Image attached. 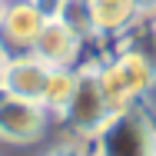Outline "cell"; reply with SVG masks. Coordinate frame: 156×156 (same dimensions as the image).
I'll list each match as a JSON object with an SVG mask.
<instances>
[{
  "label": "cell",
  "mask_w": 156,
  "mask_h": 156,
  "mask_svg": "<svg viewBox=\"0 0 156 156\" xmlns=\"http://www.w3.org/2000/svg\"><path fill=\"white\" fill-rule=\"evenodd\" d=\"M113 116L106 96L96 83L93 63H80L76 66V90L70 106L63 110V116L57 120V129L73 136V140H83V143H93V136L106 126V120Z\"/></svg>",
  "instance_id": "7a4b0ae2"
},
{
  "label": "cell",
  "mask_w": 156,
  "mask_h": 156,
  "mask_svg": "<svg viewBox=\"0 0 156 156\" xmlns=\"http://www.w3.org/2000/svg\"><path fill=\"white\" fill-rule=\"evenodd\" d=\"M93 156H156V123L143 106L113 113L93 136Z\"/></svg>",
  "instance_id": "3957f363"
},
{
  "label": "cell",
  "mask_w": 156,
  "mask_h": 156,
  "mask_svg": "<svg viewBox=\"0 0 156 156\" xmlns=\"http://www.w3.org/2000/svg\"><path fill=\"white\" fill-rule=\"evenodd\" d=\"M73 90H76V66H50L47 83H43V93H40V106L53 120H60L63 110L73 100Z\"/></svg>",
  "instance_id": "9c48e42d"
},
{
  "label": "cell",
  "mask_w": 156,
  "mask_h": 156,
  "mask_svg": "<svg viewBox=\"0 0 156 156\" xmlns=\"http://www.w3.org/2000/svg\"><path fill=\"white\" fill-rule=\"evenodd\" d=\"M150 116H153V123H156V80H153V87L146 90V96H143V103H140Z\"/></svg>",
  "instance_id": "5bb4252c"
},
{
  "label": "cell",
  "mask_w": 156,
  "mask_h": 156,
  "mask_svg": "<svg viewBox=\"0 0 156 156\" xmlns=\"http://www.w3.org/2000/svg\"><path fill=\"white\" fill-rule=\"evenodd\" d=\"M50 17L33 0H7L0 13V47L3 53H30Z\"/></svg>",
  "instance_id": "5b68a950"
},
{
  "label": "cell",
  "mask_w": 156,
  "mask_h": 156,
  "mask_svg": "<svg viewBox=\"0 0 156 156\" xmlns=\"http://www.w3.org/2000/svg\"><path fill=\"white\" fill-rule=\"evenodd\" d=\"M87 63H93L96 83H100L113 113L140 106L146 90L156 80V60L150 57V50L140 40H129V37L116 40V47L96 53Z\"/></svg>",
  "instance_id": "6da1fadb"
},
{
  "label": "cell",
  "mask_w": 156,
  "mask_h": 156,
  "mask_svg": "<svg viewBox=\"0 0 156 156\" xmlns=\"http://www.w3.org/2000/svg\"><path fill=\"white\" fill-rule=\"evenodd\" d=\"M0 156H10V150H3V146H0Z\"/></svg>",
  "instance_id": "2e32d148"
},
{
  "label": "cell",
  "mask_w": 156,
  "mask_h": 156,
  "mask_svg": "<svg viewBox=\"0 0 156 156\" xmlns=\"http://www.w3.org/2000/svg\"><path fill=\"white\" fill-rule=\"evenodd\" d=\"M57 133V120L37 100H13L0 93V146L3 150H43Z\"/></svg>",
  "instance_id": "277c9868"
},
{
  "label": "cell",
  "mask_w": 156,
  "mask_h": 156,
  "mask_svg": "<svg viewBox=\"0 0 156 156\" xmlns=\"http://www.w3.org/2000/svg\"><path fill=\"white\" fill-rule=\"evenodd\" d=\"M140 37H143L140 43L150 50V57L156 60V20H146V23H140Z\"/></svg>",
  "instance_id": "7c38bea8"
},
{
  "label": "cell",
  "mask_w": 156,
  "mask_h": 156,
  "mask_svg": "<svg viewBox=\"0 0 156 156\" xmlns=\"http://www.w3.org/2000/svg\"><path fill=\"white\" fill-rule=\"evenodd\" d=\"M3 3H7V0H0V13H3Z\"/></svg>",
  "instance_id": "e0dca14e"
},
{
  "label": "cell",
  "mask_w": 156,
  "mask_h": 156,
  "mask_svg": "<svg viewBox=\"0 0 156 156\" xmlns=\"http://www.w3.org/2000/svg\"><path fill=\"white\" fill-rule=\"evenodd\" d=\"M47 73H50V66L33 53H7L3 73H0V93L13 96V100H37L40 103Z\"/></svg>",
  "instance_id": "52a82bcc"
},
{
  "label": "cell",
  "mask_w": 156,
  "mask_h": 156,
  "mask_svg": "<svg viewBox=\"0 0 156 156\" xmlns=\"http://www.w3.org/2000/svg\"><path fill=\"white\" fill-rule=\"evenodd\" d=\"M136 7V17L146 23V20H156V0H133Z\"/></svg>",
  "instance_id": "4fadbf2b"
},
{
  "label": "cell",
  "mask_w": 156,
  "mask_h": 156,
  "mask_svg": "<svg viewBox=\"0 0 156 156\" xmlns=\"http://www.w3.org/2000/svg\"><path fill=\"white\" fill-rule=\"evenodd\" d=\"M57 20H60L63 27H70L87 47L103 43L100 33H96V23H93V13H90V3L87 0H63V7L57 10Z\"/></svg>",
  "instance_id": "30bf717a"
},
{
  "label": "cell",
  "mask_w": 156,
  "mask_h": 156,
  "mask_svg": "<svg viewBox=\"0 0 156 156\" xmlns=\"http://www.w3.org/2000/svg\"><path fill=\"white\" fill-rule=\"evenodd\" d=\"M90 3V13H93L96 33L103 43H116L136 30L143 20L136 17V7L133 0H87Z\"/></svg>",
  "instance_id": "ba28073f"
},
{
  "label": "cell",
  "mask_w": 156,
  "mask_h": 156,
  "mask_svg": "<svg viewBox=\"0 0 156 156\" xmlns=\"http://www.w3.org/2000/svg\"><path fill=\"white\" fill-rule=\"evenodd\" d=\"M30 53L40 57L47 66H80V63H87V60L96 57V53H90V47L70 27H63L57 17H50L43 23V30H40V37H37Z\"/></svg>",
  "instance_id": "8992f818"
},
{
  "label": "cell",
  "mask_w": 156,
  "mask_h": 156,
  "mask_svg": "<svg viewBox=\"0 0 156 156\" xmlns=\"http://www.w3.org/2000/svg\"><path fill=\"white\" fill-rule=\"evenodd\" d=\"M3 60H7V53H3V47H0V73H3Z\"/></svg>",
  "instance_id": "9a60e30c"
},
{
  "label": "cell",
  "mask_w": 156,
  "mask_h": 156,
  "mask_svg": "<svg viewBox=\"0 0 156 156\" xmlns=\"http://www.w3.org/2000/svg\"><path fill=\"white\" fill-rule=\"evenodd\" d=\"M37 156H93V146L90 143H83V140H73V136H66V133H53V140L43 146V153Z\"/></svg>",
  "instance_id": "8fae6325"
}]
</instances>
